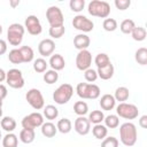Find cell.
I'll return each mask as SVG.
<instances>
[{
  "label": "cell",
  "mask_w": 147,
  "mask_h": 147,
  "mask_svg": "<svg viewBox=\"0 0 147 147\" xmlns=\"http://www.w3.org/2000/svg\"><path fill=\"white\" fill-rule=\"evenodd\" d=\"M119 139L121 142L126 147H132L138 139L137 127L131 122H125L119 126Z\"/></svg>",
  "instance_id": "6da1fadb"
},
{
  "label": "cell",
  "mask_w": 147,
  "mask_h": 147,
  "mask_svg": "<svg viewBox=\"0 0 147 147\" xmlns=\"http://www.w3.org/2000/svg\"><path fill=\"white\" fill-rule=\"evenodd\" d=\"M77 95L80 99H88V100H95L100 96L101 91L100 87L95 84L91 83H79L76 86Z\"/></svg>",
  "instance_id": "7a4b0ae2"
},
{
  "label": "cell",
  "mask_w": 147,
  "mask_h": 147,
  "mask_svg": "<svg viewBox=\"0 0 147 147\" xmlns=\"http://www.w3.org/2000/svg\"><path fill=\"white\" fill-rule=\"evenodd\" d=\"M87 11L92 16L100 18H108L110 14V6L107 1L92 0L87 6Z\"/></svg>",
  "instance_id": "3957f363"
},
{
  "label": "cell",
  "mask_w": 147,
  "mask_h": 147,
  "mask_svg": "<svg viewBox=\"0 0 147 147\" xmlns=\"http://www.w3.org/2000/svg\"><path fill=\"white\" fill-rule=\"evenodd\" d=\"M74 94V87L68 84H61L53 93V100L55 101V103L57 105H65L72 96Z\"/></svg>",
  "instance_id": "277c9868"
},
{
  "label": "cell",
  "mask_w": 147,
  "mask_h": 147,
  "mask_svg": "<svg viewBox=\"0 0 147 147\" xmlns=\"http://www.w3.org/2000/svg\"><path fill=\"white\" fill-rule=\"evenodd\" d=\"M24 32H25V29L22 24H18V23L10 24L8 30H7V40H8V42L11 46L21 45V42L23 40Z\"/></svg>",
  "instance_id": "5b68a950"
},
{
  "label": "cell",
  "mask_w": 147,
  "mask_h": 147,
  "mask_svg": "<svg viewBox=\"0 0 147 147\" xmlns=\"http://www.w3.org/2000/svg\"><path fill=\"white\" fill-rule=\"evenodd\" d=\"M116 113H117V116H119L124 119H134L139 115V109L136 105L121 102L116 107Z\"/></svg>",
  "instance_id": "8992f818"
},
{
  "label": "cell",
  "mask_w": 147,
  "mask_h": 147,
  "mask_svg": "<svg viewBox=\"0 0 147 147\" xmlns=\"http://www.w3.org/2000/svg\"><path fill=\"white\" fill-rule=\"evenodd\" d=\"M25 99L28 103L34 109V110H40L45 107V100L41 94V92L38 88H31L26 92Z\"/></svg>",
  "instance_id": "52a82bcc"
},
{
  "label": "cell",
  "mask_w": 147,
  "mask_h": 147,
  "mask_svg": "<svg viewBox=\"0 0 147 147\" xmlns=\"http://www.w3.org/2000/svg\"><path fill=\"white\" fill-rule=\"evenodd\" d=\"M6 82L11 88H22L25 84L22 71L16 68H13L6 72Z\"/></svg>",
  "instance_id": "ba28073f"
},
{
  "label": "cell",
  "mask_w": 147,
  "mask_h": 147,
  "mask_svg": "<svg viewBox=\"0 0 147 147\" xmlns=\"http://www.w3.org/2000/svg\"><path fill=\"white\" fill-rule=\"evenodd\" d=\"M46 18L51 26H59L63 25L64 23V16L62 10L57 6H51L46 10Z\"/></svg>",
  "instance_id": "9c48e42d"
},
{
  "label": "cell",
  "mask_w": 147,
  "mask_h": 147,
  "mask_svg": "<svg viewBox=\"0 0 147 147\" xmlns=\"http://www.w3.org/2000/svg\"><path fill=\"white\" fill-rule=\"evenodd\" d=\"M42 123H44V116L38 111H34V113H31V114L24 116L21 122L22 127L29 129V130H34L36 127L41 126Z\"/></svg>",
  "instance_id": "30bf717a"
},
{
  "label": "cell",
  "mask_w": 147,
  "mask_h": 147,
  "mask_svg": "<svg viewBox=\"0 0 147 147\" xmlns=\"http://www.w3.org/2000/svg\"><path fill=\"white\" fill-rule=\"evenodd\" d=\"M72 26L82 32H91L94 28V23L84 15H76L72 20Z\"/></svg>",
  "instance_id": "8fae6325"
},
{
  "label": "cell",
  "mask_w": 147,
  "mask_h": 147,
  "mask_svg": "<svg viewBox=\"0 0 147 147\" xmlns=\"http://www.w3.org/2000/svg\"><path fill=\"white\" fill-rule=\"evenodd\" d=\"M24 29L31 34V36H38L41 33L42 31V26L41 23L39 21V18L34 15H29L25 18L24 22Z\"/></svg>",
  "instance_id": "7c38bea8"
},
{
  "label": "cell",
  "mask_w": 147,
  "mask_h": 147,
  "mask_svg": "<svg viewBox=\"0 0 147 147\" xmlns=\"http://www.w3.org/2000/svg\"><path fill=\"white\" fill-rule=\"evenodd\" d=\"M92 64V54L87 49L79 51L76 56V67L80 71L87 70Z\"/></svg>",
  "instance_id": "4fadbf2b"
},
{
  "label": "cell",
  "mask_w": 147,
  "mask_h": 147,
  "mask_svg": "<svg viewBox=\"0 0 147 147\" xmlns=\"http://www.w3.org/2000/svg\"><path fill=\"white\" fill-rule=\"evenodd\" d=\"M75 131L80 136H86L91 130V123L85 116H78L74 123Z\"/></svg>",
  "instance_id": "5bb4252c"
},
{
  "label": "cell",
  "mask_w": 147,
  "mask_h": 147,
  "mask_svg": "<svg viewBox=\"0 0 147 147\" xmlns=\"http://www.w3.org/2000/svg\"><path fill=\"white\" fill-rule=\"evenodd\" d=\"M55 51V42L53 39H42L38 45V52L42 57L53 55Z\"/></svg>",
  "instance_id": "9a60e30c"
},
{
  "label": "cell",
  "mask_w": 147,
  "mask_h": 147,
  "mask_svg": "<svg viewBox=\"0 0 147 147\" xmlns=\"http://www.w3.org/2000/svg\"><path fill=\"white\" fill-rule=\"evenodd\" d=\"M90 44H91V39L85 33H79V34L75 36V38H74V46L78 51L87 49V47L90 46Z\"/></svg>",
  "instance_id": "2e32d148"
},
{
  "label": "cell",
  "mask_w": 147,
  "mask_h": 147,
  "mask_svg": "<svg viewBox=\"0 0 147 147\" xmlns=\"http://www.w3.org/2000/svg\"><path fill=\"white\" fill-rule=\"evenodd\" d=\"M48 65H51L52 70L60 71V70L64 69V67H65V61H64V59H63V56H62L61 54H53V55H51V57H49Z\"/></svg>",
  "instance_id": "e0dca14e"
},
{
  "label": "cell",
  "mask_w": 147,
  "mask_h": 147,
  "mask_svg": "<svg viewBox=\"0 0 147 147\" xmlns=\"http://www.w3.org/2000/svg\"><path fill=\"white\" fill-rule=\"evenodd\" d=\"M102 110H113L116 106V100L111 94H103L99 102Z\"/></svg>",
  "instance_id": "ac0fdd59"
},
{
  "label": "cell",
  "mask_w": 147,
  "mask_h": 147,
  "mask_svg": "<svg viewBox=\"0 0 147 147\" xmlns=\"http://www.w3.org/2000/svg\"><path fill=\"white\" fill-rule=\"evenodd\" d=\"M114 72H115V69H114V65L111 64V62L102 68H98L96 70V74H98V77L103 79V80H108L110 79L113 76H114Z\"/></svg>",
  "instance_id": "d6986e66"
},
{
  "label": "cell",
  "mask_w": 147,
  "mask_h": 147,
  "mask_svg": "<svg viewBox=\"0 0 147 147\" xmlns=\"http://www.w3.org/2000/svg\"><path fill=\"white\" fill-rule=\"evenodd\" d=\"M0 125H1L2 130H5L7 133H9V132H13L16 129V121L10 116H5V117L1 118Z\"/></svg>",
  "instance_id": "ffe728a7"
},
{
  "label": "cell",
  "mask_w": 147,
  "mask_h": 147,
  "mask_svg": "<svg viewBox=\"0 0 147 147\" xmlns=\"http://www.w3.org/2000/svg\"><path fill=\"white\" fill-rule=\"evenodd\" d=\"M41 127V133L44 137L46 138H53L56 132H57V129L55 126V124H53L52 122H46V123H42V125L40 126Z\"/></svg>",
  "instance_id": "44dd1931"
},
{
  "label": "cell",
  "mask_w": 147,
  "mask_h": 147,
  "mask_svg": "<svg viewBox=\"0 0 147 147\" xmlns=\"http://www.w3.org/2000/svg\"><path fill=\"white\" fill-rule=\"evenodd\" d=\"M36 133L34 130H29V129H22L20 132V140L23 144H31L34 141Z\"/></svg>",
  "instance_id": "7402d4cb"
},
{
  "label": "cell",
  "mask_w": 147,
  "mask_h": 147,
  "mask_svg": "<svg viewBox=\"0 0 147 147\" xmlns=\"http://www.w3.org/2000/svg\"><path fill=\"white\" fill-rule=\"evenodd\" d=\"M56 129H57L59 132H61L63 134H67V133H69L71 131L72 123H71V121L69 118H61V119H59V122L56 124Z\"/></svg>",
  "instance_id": "603a6c76"
},
{
  "label": "cell",
  "mask_w": 147,
  "mask_h": 147,
  "mask_svg": "<svg viewBox=\"0 0 147 147\" xmlns=\"http://www.w3.org/2000/svg\"><path fill=\"white\" fill-rule=\"evenodd\" d=\"M130 96V92H129V88L125 87V86H119L116 88L115 91V94H114V98L116 101H119V102H125Z\"/></svg>",
  "instance_id": "cb8c5ba5"
},
{
  "label": "cell",
  "mask_w": 147,
  "mask_h": 147,
  "mask_svg": "<svg viewBox=\"0 0 147 147\" xmlns=\"http://www.w3.org/2000/svg\"><path fill=\"white\" fill-rule=\"evenodd\" d=\"M92 134L94 136V138H96L99 140H101V139L103 140L108 134V129L102 124H95L92 127Z\"/></svg>",
  "instance_id": "d4e9b609"
},
{
  "label": "cell",
  "mask_w": 147,
  "mask_h": 147,
  "mask_svg": "<svg viewBox=\"0 0 147 147\" xmlns=\"http://www.w3.org/2000/svg\"><path fill=\"white\" fill-rule=\"evenodd\" d=\"M42 114H44V117L46 119L53 121V119L57 118V116H59V109L55 106H53V105H47L46 107H44Z\"/></svg>",
  "instance_id": "484cf974"
},
{
  "label": "cell",
  "mask_w": 147,
  "mask_h": 147,
  "mask_svg": "<svg viewBox=\"0 0 147 147\" xmlns=\"http://www.w3.org/2000/svg\"><path fill=\"white\" fill-rule=\"evenodd\" d=\"M18 145V138L13 132L7 133L2 138V147H17Z\"/></svg>",
  "instance_id": "4316f807"
},
{
  "label": "cell",
  "mask_w": 147,
  "mask_h": 147,
  "mask_svg": "<svg viewBox=\"0 0 147 147\" xmlns=\"http://www.w3.org/2000/svg\"><path fill=\"white\" fill-rule=\"evenodd\" d=\"M20 52H21L22 57H23V63H29V62L33 61L34 53H33V49L30 46H22V47H20Z\"/></svg>",
  "instance_id": "83f0119b"
},
{
  "label": "cell",
  "mask_w": 147,
  "mask_h": 147,
  "mask_svg": "<svg viewBox=\"0 0 147 147\" xmlns=\"http://www.w3.org/2000/svg\"><path fill=\"white\" fill-rule=\"evenodd\" d=\"M134 59L136 62L140 65H146L147 64V48L145 47H140L136 51L134 54Z\"/></svg>",
  "instance_id": "f1b7e54d"
},
{
  "label": "cell",
  "mask_w": 147,
  "mask_h": 147,
  "mask_svg": "<svg viewBox=\"0 0 147 147\" xmlns=\"http://www.w3.org/2000/svg\"><path fill=\"white\" fill-rule=\"evenodd\" d=\"M103 121H105V126L107 129H116L119 125V117L114 114L106 116Z\"/></svg>",
  "instance_id": "f546056e"
},
{
  "label": "cell",
  "mask_w": 147,
  "mask_h": 147,
  "mask_svg": "<svg viewBox=\"0 0 147 147\" xmlns=\"http://www.w3.org/2000/svg\"><path fill=\"white\" fill-rule=\"evenodd\" d=\"M134 28H136V23H134V21H132L130 18L122 21V23L119 24V30L125 34H131V32Z\"/></svg>",
  "instance_id": "4dcf8cb0"
},
{
  "label": "cell",
  "mask_w": 147,
  "mask_h": 147,
  "mask_svg": "<svg viewBox=\"0 0 147 147\" xmlns=\"http://www.w3.org/2000/svg\"><path fill=\"white\" fill-rule=\"evenodd\" d=\"M131 36H132L133 40H136V41H142V40L146 39L147 32H146V29L145 28H142V26H136L132 30Z\"/></svg>",
  "instance_id": "1f68e13d"
},
{
  "label": "cell",
  "mask_w": 147,
  "mask_h": 147,
  "mask_svg": "<svg viewBox=\"0 0 147 147\" xmlns=\"http://www.w3.org/2000/svg\"><path fill=\"white\" fill-rule=\"evenodd\" d=\"M8 60L13 64H21V63H23V57H22V54L20 52V48L11 49L9 52V54H8Z\"/></svg>",
  "instance_id": "d6a6232c"
},
{
  "label": "cell",
  "mask_w": 147,
  "mask_h": 147,
  "mask_svg": "<svg viewBox=\"0 0 147 147\" xmlns=\"http://www.w3.org/2000/svg\"><path fill=\"white\" fill-rule=\"evenodd\" d=\"M47 67H48V63L45 59L42 57H38L33 61V70L38 74H42L47 70Z\"/></svg>",
  "instance_id": "836d02e7"
},
{
  "label": "cell",
  "mask_w": 147,
  "mask_h": 147,
  "mask_svg": "<svg viewBox=\"0 0 147 147\" xmlns=\"http://www.w3.org/2000/svg\"><path fill=\"white\" fill-rule=\"evenodd\" d=\"M42 79H44V82H45L46 84L52 85V84H54V83L57 82V79H59V74H57V71L52 70V69H51V70H46V71L44 72Z\"/></svg>",
  "instance_id": "e575fe53"
},
{
  "label": "cell",
  "mask_w": 147,
  "mask_h": 147,
  "mask_svg": "<svg viewBox=\"0 0 147 147\" xmlns=\"http://www.w3.org/2000/svg\"><path fill=\"white\" fill-rule=\"evenodd\" d=\"M74 111L78 116H84L88 113V106L85 101H77L74 105Z\"/></svg>",
  "instance_id": "d590c367"
},
{
  "label": "cell",
  "mask_w": 147,
  "mask_h": 147,
  "mask_svg": "<svg viewBox=\"0 0 147 147\" xmlns=\"http://www.w3.org/2000/svg\"><path fill=\"white\" fill-rule=\"evenodd\" d=\"M105 119V115L101 110H92L88 115V121L90 123L95 124H101V122Z\"/></svg>",
  "instance_id": "8d00e7d4"
},
{
  "label": "cell",
  "mask_w": 147,
  "mask_h": 147,
  "mask_svg": "<svg viewBox=\"0 0 147 147\" xmlns=\"http://www.w3.org/2000/svg\"><path fill=\"white\" fill-rule=\"evenodd\" d=\"M49 36L54 39H60L64 33H65V28L64 24L63 25H59V26H51L49 31H48Z\"/></svg>",
  "instance_id": "74e56055"
},
{
  "label": "cell",
  "mask_w": 147,
  "mask_h": 147,
  "mask_svg": "<svg viewBox=\"0 0 147 147\" xmlns=\"http://www.w3.org/2000/svg\"><path fill=\"white\" fill-rule=\"evenodd\" d=\"M94 63L98 68H102L110 63V59L106 53H99L94 59Z\"/></svg>",
  "instance_id": "f35d334b"
},
{
  "label": "cell",
  "mask_w": 147,
  "mask_h": 147,
  "mask_svg": "<svg viewBox=\"0 0 147 147\" xmlns=\"http://www.w3.org/2000/svg\"><path fill=\"white\" fill-rule=\"evenodd\" d=\"M117 21L115 18H105L103 23H102V28L108 31V32H113L117 29Z\"/></svg>",
  "instance_id": "ab89813d"
},
{
  "label": "cell",
  "mask_w": 147,
  "mask_h": 147,
  "mask_svg": "<svg viewBox=\"0 0 147 147\" xmlns=\"http://www.w3.org/2000/svg\"><path fill=\"white\" fill-rule=\"evenodd\" d=\"M69 6H70V9L75 13H79L84 9L85 7V0H71L69 2Z\"/></svg>",
  "instance_id": "60d3db41"
},
{
  "label": "cell",
  "mask_w": 147,
  "mask_h": 147,
  "mask_svg": "<svg viewBox=\"0 0 147 147\" xmlns=\"http://www.w3.org/2000/svg\"><path fill=\"white\" fill-rule=\"evenodd\" d=\"M84 77H85V80L88 82V83H93L98 79V74H96V70L92 69V68H88L87 70L84 71Z\"/></svg>",
  "instance_id": "b9f144b4"
},
{
  "label": "cell",
  "mask_w": 147,
  "mask_h": 147,
  "mask_svg": "<svg viewBox=\"0 0 147 147\" xmlns=\"http://www.w3.org/2000/svg\"><path fill=\"white\" fill-rule=\"evenodd\" d=\"M101 147H118V140L115 137H106L101 142Z\"/></svg>",
  "instance_id": "7bdbcfd3"
},
{
  "label": "cell",
  "mask_w": 147,
  "mask_h": 147,
  "mask_svg": "<svg viewBox=\"0 0 147 147\" xmlns=\"http://www.w3.org/2000/svg\"><path fill=\"white\" fill-rule=\"evenodd\" d=\"M115 6L117 9L119 10H125L131 6V1L130 0H115Z\"/></svg>",
  "instance_id": "ee69618b"
},
{
  "label": "cell",
  "mask_w": 147,
  "mask_h": 147,
  "mask_svg": "<svg viewBox=\"0 0 147 147\" xmlns=\"http://www.w3.org/2000/svg\"><path fill=\"white\" fill-rule=\"evenodd\" d=\"M8 92H7V87L3 85V84H0V99L3 100L6 96H7Z\"/></svg>",
  "instance_id": "f6af8a7d"
},
{
  "label": "cell",
  "mask_w": 147,
  "mask_h": 147,
  "mask_svg": "<svg viewBox=\"0 0 147 147\" xmlns=\"http://www.w3.org/2000/svg\"><path fill=\"white\" fill-rule=\"evenodd\" d=\"M7 52V42L3 39H0V55H3Z\"/></svg>",
  "instance_id": "bcb514c9"
},
{
  "label": "cell",
  "mask_w": 147,
  "mask_h": 147,
  "mask_svg": "<svg viewBox=\"0 0 147 147\" xmlns=\"http://www.w3.org/2000/svg\"><path fill=\"white\" fill-rule=\"evenodd\" d=\"M139 125H140L142 129H146V127H147V115H142V116L139 118Z\"/></svg>",
  "instance_id": "7dc6e473"
},
{
  "label": "cell",
  "mask_w": 147,
  "mask_h": 147,
  "mask_svg": "<svg viewBox=\"0 0 147 147\" xmlns=\"http://www.w3.org/2000/svg\"><path fill=\"white\" fill-rule=\"evenodd\" d=\"M5 80H6V71L2 68H0V83H2Z\"/></svg>",
  "instance_id": "c3c4849f"
},
{
  "label": "cell",
  "mask_w": 147,
  "mask_h": 147,
  "mask_svg": "<svg viewBox=\"0 0 147 147\" xmlns=\"http://www.w3.org/2000/svg\"><path fill=\"white\" fill-rule=\"evenodd\" d=\"M18 3H20V1H16V2H10V5H11L13 7H15V6H16V5H18Z\"/></svg>",
  "instance_id": "681fc988"
},
{
  "label": "cell",
  "mask_w": 147,
  "mask_h": 147,
  "mask_svg": "<svg viewBox=\"0 0 147 147\" xmlns=\"http://www.w3.org/2000/svg\"><path fill=\"white\" fill-rule=\"evenodd\" d=\"M2 117V108H0V118Z\"/></svg>",
  "instance_id": "f907efd6"
},
{
  "label": "cell",
  "mask_w": 147,
  "mask_h": 147,
  "mask_svg": "<svg viewBox=\"0 0 147 147\" xmlns=\"http://www.w3.org/2000/svg\"><path fill=\"white\" fill-rule=\"evenodd\" d=\"M2 103H3V102H2V100L0 99V108H2Z\"/></svg>",
  "instance_id": "816d5d0a"
},
{
  "label": "cell",
  "mask_w": 147,
  "mask_h": 147,
  "mask_svg": "<svg viewBox=\"0 0 147 147\" xmlns=\"http://www.w3.org/2000/svg\"><path fill=\"white\" fill-rule=\"evenodd\" d=\"M1 33H2V26H1V24H0V36H1Z\"/></svg>",
  "instance_id": "f5cc1de1"
},
{
  "label": "cell",
  "mask_w": 147,
  "mask_h": 147,
  "mask_svg": "<svg viewBox=\"0 0 147 147\" xmlns=\"http://www.w3.org/2000/svg\"><path fill=\"white\" fill-rule=\"evenodd\" d=\"M1 137H2V136H1V131H0V139H1Z\"/></svg>",
  "instance_id": "db71d44e"
}]
</instances>
